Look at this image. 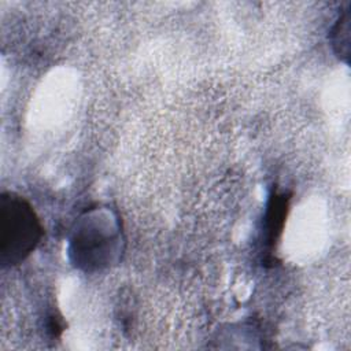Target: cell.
Here are the masks:
<instances>
[{"label": "cell", "instance_id": "obj_1", "mask_svg": "<svg viewBox=\"0 0 351 351\" xmlns=\"http://www.w3.org/2000/svg\"><path fill=\"white\" fill-rule=\"evenodd\" d=\"M44 228L33 207L23 197L4 192L0 196V263H22L40 244Z\"/></svg>", "mask_w": 351, "mask_h": 351}, {"label": "cell", "instance_id": "obj_2", "mask_svg": "<svg viewBox=\"0 0 351 351\" xmlns=\"http://www.w3.org/2000/svg\"><path fill=\"white\" fill-rule=\"evenodd\" d=\"M118 243L117 223L106 211H90L77 223L71 241L70 254L77 266L85 270L100 269L111 258Z\"/></svg>", "mask_w": 351, "mask_h": 351}, {"label": "cell", "instance_id": "obj_3", "mask_svg": "<svg viewBox=\"0 0 351 351\" xmlns=\"http://www.w3.org/2000/svg\"><path fill=\"white\" fill-rule=\"evenodd\" d=\"M288 200L289 197L285 195H274L270 199L266 213V237L267 244L271 248L276 243L278 234L282 230L287 211H288Z\"/></svg>", "mask_w": 351, "mask_h": 351}, {"label": "cell", "instance_id": "obj_4", "mask_svg": "<svg viewBox=\"0 0 351 351\" xmlns=\"http://www.w3.org/2000/svg\"><path fill=\"white\" fill-rule=\"evenodd\" d=\"M350 37H351V4L339 15L332 32L330 41L335 53L348 62L350 59Z\"/></svg>", "mask_w": 351, "mask_h": 351}]
</instances>
